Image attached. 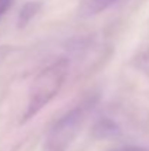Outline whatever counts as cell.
I'll use <instances>...</instances> for the list:
<instances>
[{
  "mask_svg": "<svg viewBox=\"0 0 149 151\" xmlns=\"http://www.w3.org/2000/svg\"><path fill=\"white\" fill-rule=\"evenodd\" d=\"M41 7H43V3L41 1H37V0L26 1L21 7L19 13H18V28L19 29H24L38 15V12L41 10Z\"/></svg>",
  "mask_w": 149,
  "mask_h": 151,
  "instance_id": "obj_5",
  "label": "cell"
},
{
  "mask_svg": "<svg viewBox=\"0 0 149 151\" xmlns=\"http://www.w3.org/2000/svg\"><path fill=\"white\" fill-rule=\"evenodd\" d=\"M15 0H0V18L7 12V9L13 4Z\"/></svg>",
  "mask_w": 149,
  "mask_h": 151,
  "instance_id": "obj_7",
  "label": "cell"
},
{
  "mask_svg": "<svg viewBox=\"0 0 149 151\" xmlns=\"http://www.w3.org/2000/svg\"><path fill=\"white\" fill-rule=\"evenodd\" d=\"M67 72H69L67 59H58L54 63L48 65L47 68H44L35 76L29 91L28 106L22 117V123L28 122L35 114H38V111L43 110L58 94L66 81Z\"/></svg>",
  "mask_w": 149,
  "mask_h": 151,
  "instance_id": "obj_1",
  "label": "cell"
},
{
  "mask_svg": "<svg viewBox=\"0 0 149 151\" xmlns=\"http://www.w3.org/2000/svg\"><path fill=\"white\" fill-rule=\"evenodd\" d=\"M115 1L117 0H82L78 7V15L83 19L97 16L101 12L107 10Z\"/></svg>",
  "mask_w": 149,
  "mask_h": 151,
  "instance_id": "obj_3",
  "label": "cell"
},
{
  "mask_svg": "<svg viewBox=\"0 0 149 151\" xmlns=\"http://www.w3.org/2000/svg\"><path fill=\"white\" fill-rule=\"evenodd\" d=\"M97 97H89L81 104L64 113L51 128L46 137L44 148L46 151H67L76 141L88 114L97 104Z\"/></svg>",
  "mask_w": 149,
  "mask_h": 151,
  "instance_id": "obj_2",
  "label": "cell"
},
{
  "mask_svg": "<svg viewBox=\"0 0 149 151\" xmlns=\"http://www.w3.org/2000/svg\"><path fill=\"white\" fill-rule=\"evenodd\" d=\"M92 135L97 139H108V138H117L120 135V126L108 119V117H102L94 125L92 128Z\"/></svg>",
  "mask_w": 149,
  "mask_h": 151,
  "instance_id": "obj_4",
  "label": "cell"
},
{
  "mask_svg": "<svg viewBox=\"0 0 149 151\" xmlns=\"http://www.w3.org/2000/svg\"><path fill=\"white\" fill-rule=\"evenodd\" d=\"M108 151H149L148 147H140V145H123L117 148H111Z\"/></svg>",
  "mask_w": 149,
  "mask_h": 151,
  "instance_id": "obj_6",
  "label": "cell"
}]
</instances>
